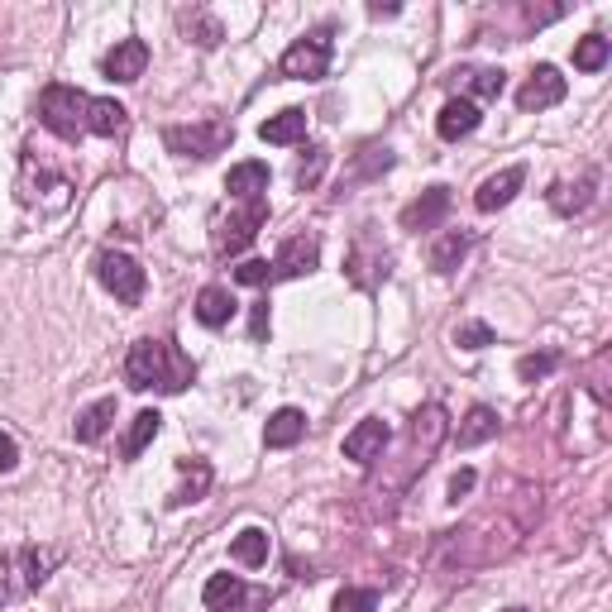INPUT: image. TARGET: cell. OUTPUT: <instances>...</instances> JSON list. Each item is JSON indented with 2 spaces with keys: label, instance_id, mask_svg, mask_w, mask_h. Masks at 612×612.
Returning <instances> with one entry per match:
<instances>
[{
  "label": "cell",
  "instance_id": "obj_1",
  "mask_svg": "<svg viewBox=\"0 0 612 612\" xmlns=\"http://www.w3.org/2000/svg\"><path fill=\"white\" fill-rule=\"evenodd\" d=\"M125 120H129V110L110 96H86L67 82H53L39 92V125L53 129V135L67 139V144H77L82 135L115 139L125 129Z\"/></svg>",
  "mask_w": 612,
  "mask_h": 612
},
{
  "label": "cell",
  "instance_id": "obj_2",
  "mask_svg": "<svg viewBox=\"0 0 612 612\" xmlns=\"http://www.w3.org/2000/svg\"><path fill=\"white\" fill-rule=\"evenodd\" d=\"M192 378H197V363L172 340L144 335L125 355V383L135 392H182V388H192Z\"/></svg>",
  "mask_w": 612,
  "mask_h": 612
},
{
  "label": "cell",
  "instance_id": "obj_3",
  "mask_svg": "<svg viewBox=\"0 0 612 612\" xmlns=\"http://www.w3.org/2000/svg\"><path fill=\"white\" fill-rule=\"evenodd\" d=\"M445 435H450V412L441 402H426L412 421H407V435H402V441H407V450H402V464H407L402 488H412V478L426 474V464L435 460V450L445 445Z\"/></svg>",
  "mask_w": 612,
  "mask_h": 612
},
{
  "label": "cell",
  "instance_id": "obj_4",
  "mask_svg": "<svg viewBox=\"0 0 612 612\" xmlns=\"http://www.w3.org/2000/svg\"><path fill=\"white\" fill-rule=\"evenodd\" d=\"M57 564H63V550H57V546H20L6 564H0V603L24 599V593L43 589Z\"/></svg>",
  "mask_w": 612,
  "mask_h": 612
},
{
  "label": "cell",
  "instance_id": "obj_5",
  "mask_svg": "<svg viewBox=\"0 0 612 612\" xmlns=\"http://www.w3.org/2000/svg\"><path fill=\"white\" fill-rule=\"evenodd\" d=\"M163 144H168V154H178V158H197V163H207V158L225 154L230 144H235V125H230V120L168 125V129H163Z\"/></svg>",
  "mask_w": 612,
  "mask_h": 612
},
{
  "label": "cell",
  "instance_id": "obj_6",
  "mask_svg": "<svg viewBox=\"0 0 612 612\" xmlns=\"http://www.w3.org/2000/svg\"><path fill=\"white\" fill-rule=\"evenodd\" d=\"M330 57H335L330 24H316L312 34L287 43V53L278 57V77H287V82H320L330 72Z\"/></svg>",
  "mask_w": 612,
  "mask_h": 612
},
{
  "label": "cell",
  "instance_id": "obj_7",
  "mask_svg": "<svg viewBox=\"0 0 612 612\" xmlns=\"http://www.w3.org/2000/svg\"><path fill=\"white\" fill-rule=\"evenodd\" d=\"M268 225V197H254V201H240V211L235 215H215V254L221 258H235L244 254L250 244L258 240V230Z\"/></svg>",
  "mask_w": 612,
  "mask_h": 612
},
{
  "label": "cell",
  "instance_id": "obj_8",
  "mask_svg": "<svg viewBox=\"0 0 612 612\" xmlns=\"http://www.w3.org/2000/svg\"><path fill=\"white\" fill-rule=\"evenodd\" d=\"M201 603H207V612H268L278 603V593L244 584L235 574H211L207 589H201Z\"/></svg>",
  "mask_w": 612,
  "mask_h": 612
},
{
  "label": "cell",
  "instance_id": "obj_9",
  "mask_svg": "<svg viewBox=\"0 0 612 612\" xmlns=\"http://www.w3.org/2000/svg\"><path fill=\"white\" fill-rule=\"evenodd\" d=\"M96 278H101V287H106L115 302H125V306H139L144 302V287H149L139 258H129L120 250H101L96 254Z\"/></svg>",
  "mask_w": 612,
  "mask_h": 612
},
{
  "label": "cell",
  "instance_id": "obj_10",
  "mask_svg": "<svg viewBox=\"0 0 612 612\" xmlns=\"http://www.w3.org/2000/svg\"><path fill=\"white\" fill-rule=\"evenodd\" d=\"M320 268V235H312V230H302V235H293L278 250V258H273V283H287V278H306V273Z\"/></svg>",
  "mask_w": 612,
  "mask_h": 612
},
{
  "label": "cell",
  "instance_id": "obj_11",
  "mask_svg": "<svg viewBox=\"0 0 612 612\" xmlns=\"http://www.w3.org/2000/svg\"><path fill=\"white\" fill-rule=\"evenodd\" d=\"M564 92H570V82L560 77V67H550V63H541V67H531V77L521 82V92H517V110H550V106H560L564 101Z\"/></svg>",
  "mask_w": 612,
  "mask_h": 612
},
{
  "label": "cell",
  "instance_id": "obj_12",
  "mask_svg": "<svg viewBox=\"0 0 612 612\" xmlns=\"http://www.w3.org/2000/svg\"><path fill=\"white\" fill-rule=\"evenodd\" d=\"M450 207H455V197H450V187H426L416 201H407L402 215H398V225L402 230H412V235H421V230H435L450 215Z\"/></svg>",
  "mask_w": 612,
  "mask_h": 612
},
{
  "label": "cell",
  "instance_id": "obj_13",
  "mask_svg": "<svg viewBox=\"0 0 612 612\" xmlns=\"http://www.w3.org/2000/svg\"><path fill=\"white\" fill-rule=\"evenodd\" d=\"M388 445H392V426H388V421H383V416H363L359 426L345 435V460H355V464H378Z\"/></svg>",
  "mask_w": 612,
  "mask_h": 612
},
{
  "label": "cell",
  "instance_id": "obj_14",
  "mask_svg": "<svg viewBox=\"0 0 612 612\" xmlns=\"http://www.w3.org/2000/svg\"><path fill=\"white\" fill-rule=\"evenodd\" d=\"M369 244H373V235H369V230H363V235L355 240V250H349V258H345V273H349V283H355V287H363V293L383 283V278H388V264H392L383 244H378V250H373V258H369Z\"/></svg>",
  "mask_w": 612,
  "mask_h": 612
},
{
  "label": "cell",
  "instance_id": "obj_15",
  "mask_svg": "<svg viewBox=\"0 0 612 612\" xmlns=\"http://www.w3.org/2000/svg\"><path fill=\"white\" fill-rule=\"evenodd\" d=\"M593 192H599V172H579V182H550V192H546V201H550V211L556 215H564V221H570V215H584L589 207H593Z\"/></svg>",
  "mask_w": 612,
  "mask_h": 612
},
{
  "label": "cell",
  "instance_id": "obj_16",
  "mask_svg": "<svg viewBox=\"0 0 612 612\" xmlns=\"http://www.w3.org/2000/svg\"><path fill=\"white\" fill-rule=\"evenodd\" d=\"M478 120H484L478 101H469V96H450L445 106H441V115H435V135H441L445 144H460V139L474 135Z\"/></svg>",
  "mask_w": 612,
  "mask_h": 612
},
{
  "label": "cell",
  "instance_id": "obj_17",
  "mask_svg": "<svg viewBox=\"0 0 612 612\" xmlns=\"http://www.w3.org/2000/svg\"><path fill=\"white\" fill-rule=\"evenodd\" d=\"M144 67H149V43L144 39H120L106 57H101V72H106L110 82H139Z\"/></svg>",
  "mask_w": 612,
  "mask_h": 612
},
{
  "label": "cell",
  "instance_id": "obj_18",
  "mask_svg": "<svg viewBox=\"0 0 612 612\" xmlns=\"http://www.w3.org/2000/svg\"><path fill=\"white\" fill-rule=\"evenodd\" d=\"M527 187V168L521 163H513V168H503V172H493V178L478 187L474 192V207L484 211V215H493V211H503V207H513V197Z\"/></svg>",
  "mask_w": 612,
  "mask_h": 612
},
{
  "label": "cell",
  "instance_id": "obj_19",
  "mask_svg": "<svg viewBox=\"0 0 612 612\" xmlns=\"http://www.w3.org/2000/svg\"><path fill=\"white\" fill-rule=\"evenodd\" d=\"M178 474H182V484L168 493V507H192V503H201L211 493V484H215V469H211V460H201V455H192V460H178Z\"/></svg>",
  "mask_w": 612,
  "mask_h": 612
},
{
  "label": "cell",
  "instance_id": "obj_20",
  "mask_svg": "<svg viewBox=\"0 0 612 612\" xmlns=\"http://www.w3.org/2000/svg\"><path fill=\"white\" fill-rule=\"evenodd\" d=\"M192 312H197V320H201L207 330H225L230 320H235L240 302L230 297V287H215V283H211V287H201V293H197V306H192Z\"/></svg>",
  "mask_w": 612,
  "mask_h": 612
},
{
  "label": "cell",
  "instance_id": "obj_21",
  "mask_svg": "<svg viewBox=\"0 0 612 612\" xmlns=\"http://www.w3.org/2000/svg\"><path fill=\"white\" fill-rule=\"evenodd\" d=\"M225 192H230V201L268 197V163H258V158H244V163H235V168H230V178H225Z\"/></svg>",
  "mask_w": 612,
  "mask_h": 612
},
{
  "label": "cell",
  "instance_id": "obj_22",
  "mask_svg": "<svg viewBox=\"0 0 612 612\" xmlns=\"http://www.w3.org/2000/svg\"><path fill=\"white\" fill-rule=\"evenodd\" d=\"M302 435H306V412H302V407H278V412L268 416V426H264V445L268 450H293Z\"/></svg>",
  "mask_w": 612,
  "mask_h": 612
},
{
  "label": "cell",
  "instance_id": "obj_23",
  "mask_svg": "<svg viewBox=\"0 0 612 612\" xmlns=\"http://www.w3.org/2000/svg\"><path fill=\"white\" fill-rule=\"evenodd\" d=\"M503 431V416L493 412V407H469L464 412V421H460V431H455V441H460V450H474V445H484V441H493V435Z\"/></svg>",
  "mask_w": 612,
  "mask_h": 612
},
{
  "label": "cell",
  "instance_id": "obj_24",
  "mask_svg": "<svg viewBox=\"0 0 612 612\" xmlns=\"http://www.w3.org/2000/svg\"><path fill=\"white\" fill-rule=\"evenodd\" d=\"M469 250H474V235H469V230H445V235L431 244V268L441 273V278H450V273L464 264V254H469Z\"/></svg>",
  "mask_w": 612,
  "mask_h": 612
},
{
  "label": "cell",
  "instance_id": "obj_25",
  "mask_svg": "<svg viewBox=\"0 0 612 612\" xmlns=\"http://www.w3.org/2000/svg\"><path fill=\"white\" fill-rule=\"evenodd\" d=\"M110 421H115V398H96L92 407H82L77 421H72V435H77L82 445H96L101 435L110 431Z\"/></svg>",
  "mask_w": 612,
  "mask_h": 612
},
{
  "label": "cell",
  "instance_id": "obj_26",
  "mask_svg": "<svg viewBox=\"0 0 612 612\" xmlns=\"http://www.w3.org/2000/svg\"><path fill=\"white\" fill-rule=\"evenodd\" d=\"M258 139H264V144H297V139H306V110L287 106L278 115H268V120L258 125Z\"/></svg>",
  "mask_w": 612,
  "mask_h": 612
},
{
  "label": "cell",
  "instance_id": "obj_27",
  "mask_svg": "<svg viewBox=\"0 0 612 612\" xmlns=\"http://www.w3.org/2000/svg\"><path fill=\"white\" fill-rule=\"evenodd\" d=\"M158 431H163V416L149 412V407H144V412H135V421H129V431H125V441H120V455L125 460H139L144 450L158 441Z\"/></svg>",
  "mask_w": 612,
  "mask_h": 612
},
{
  "label": "cell",
  "instance_id": "obj_28",
  "mask_svg": "<svg viewBox=\"0 0 612 612\" xmlns=\"http://www.w3.org/2000/svg\"><path fill=\"white\" fill-rule=\"evenodd\" d=\"M230 560H240L244 570H258V564H268V531L264 527H244L235 541H230Z\"/></svg>",
  "mask_w": 612,
  "mask_h": 612
},
{
  "label": "cell",
  "instance_id": "obj_29",
  "mask_svg": "<svg viewBox=\"0 0 612 612\" xmlns=\"http://www.w3.org/2000/svg\"><path fill=\"white\" fill-rule=\"evenodd\" d=\"M182 34H187V43H197V49H215V43L225 39V29L207 10H182Z\"/></svg>",
  "mask_w": 612,
  "mask_h": 612
},
{
  "label": "cell",
  "instance_id": "obj_30",
  "mask_svg": "<svg viewBox=\"0 0 612 612\" xmlns=\"http://www.w3.org/2000/svg\"><path fill=\"white\" fill-rule=\"evenodd\" d=\"M455 77H464V86H469V101H498L503 86H507V72L503 67H460Z\"/></svg>",
  "mask_w": 612,
  "mask_h": 612
},
{
  "label": "cell",
  "instance_id": "obj_31",
  "mask_svg": "<svg viewBox=\"0 0 612 612\" xmlns=\"http://www.w3.org/2000/svg\"><path fill=\"white\" fill-rule=\"evenodd\" d=\"M392 163H398V158H392L388 144H363L359 158H355V182H373V178H383V172H388Z\"/></svg>",
  "mask_w": 612,
  "mask_h": 612
},
{
  "label": "cell",
  "instance_id": "obj_32",
  "mask_svg": "<svg viewBox=\"0 0 612 612\" xmlns=\"http://www.w3.org/2000/svg\"><path fill=\"white\" fill-rule=\"evenodd\" d=\"M326 163H330V154L320 149V144H306V149H302V158H297V172H293L302 192H316V187H320V178H326Z\"/></svg>",
  "mask_w": 612,
  "mask_h": 612
},
{
  "label": "cell",
  "instance_id": "obj_33",
  "mask_svg": "<svg viewBox=\"0 0 612 612\" xmlns=\"http://www.w3.org/2000/svg\"><path fill=\"white\" fill-rule=\"evenodd\" d=\"M564 363L560 349H536V355H521L517 359V378L521 383H541V378H550Z\"/></svg>",
  "mask_w": 612,
  "mask_h": 612
},
{
  "label": "cell",
  "instance_id": "obj_34",
  "mask_svg": "<svg viewBox=\"0 0 612 612\" xmlns=\"http://www.w3.org/2000/svg\"><path fill=\"white\" fill-rule=\"evenodd\" d=\"M608 57H612V43L603 34H584V39L574 43V67L579 72H603Z\"/></svg>",
  "mask_w": 612,
  "mask_h": 612
},
{
  "label": "cell",
  "instance_id": "obj_35",
  "mask_svg": "<svg viewBox=\"0 0 612 612\" xmlns=\"http://www.w3.org/2000/svg\"><path fill=\"white\" fill-rule=\"evenodd\" d=\"M493 340H498V335H493L488 320H460V326H455V345L460 349H488Z\"/></svg>",
  "mask_w": 612,
  "mask_h": 612
},
{
  "label": "cell",
  "instance_id": "obj_36",
  "mask_svg": "<svg viewBox=\"0 0 612 612\" xmlns=\"http://www.w3.org/2000/svg\"><path fill=\"white\" fill-rule=\"evenodd\" d=\"M378 608V589H340L335 593V603H330V612H373Z\"/></svg>",
  "mask_w": 612,
  "mask_h": 612
},
{
  "label": "cell",
  "instance_id": "obj_37",
  "mask_svg": "<svg viewBox=\"0 0 612 612\" xmlns=\"http://www.w3.org/2000/svg\"><path fill=\"white\" fill-rule=\"evenodd\" d=\"M235 283H244V287H268L273 283V264H264V258H244V264L235 268Z\"/></svg>",
  "mask_w": 612,
  "mask_h": 612
},
{
  "label": "cell",
  "instance_id": "obj_38",
  "mask_svg": "<svg viewBox=\"0 0 612 612\" xmlns=\"http://www.w3.org/2000/svg\"><path fill=\"white\" fill-rule=\"evenodd\" d=\"M250 340H254V345H264V340H268V297H258V302H254V316H250Z\"/></svg>",
  "mask_w": 612,
  "mask_h": 612
},
{
  "label": "cell",
  "instance_id": "obj_39",
  "mask_svg": "<svg viewBox=\"0 0 612 612\" xmlns=\"http://www.w3.org/2000/svg\"><path fill=\"white\" fill-rule=\"evenodd\" d=\"M474 484H478V474H474V469H460L455 478H450V488H445V498H450V503H460V498H469V493H474Z\"/></svg>",
  "mask_w": 612,
  "mask_h": 612
},
{
  "label": "cell",
  "instance_id": "obj_40",
  "mask_svg": "<svg viewBox=\"0 0 612 612\" xmlns=\"http://www.w3.org/2000/svg\"><path fill=\"white\" fill-rule=\"evenodd\" d=\"M14 464H20V445H14L10 431H0V474H10Z\"/></svg>",
  "mask_w": 612,
  "mask_h": 612
},
{
  "label": "cell",
  "instance_id": "obj_41",
  "mask_svg": "<svg viewBox=\"0 0 612 612\" xmlns=\"http://www.w3.org/2000/svg\"><path fill=\"white\" fill-rule=\"evenodd\" d=\"M507 612H527V608H507Z\"/></svg>",
  "mask_w": 612,
  "mask_h": 612
}]
</instances>
